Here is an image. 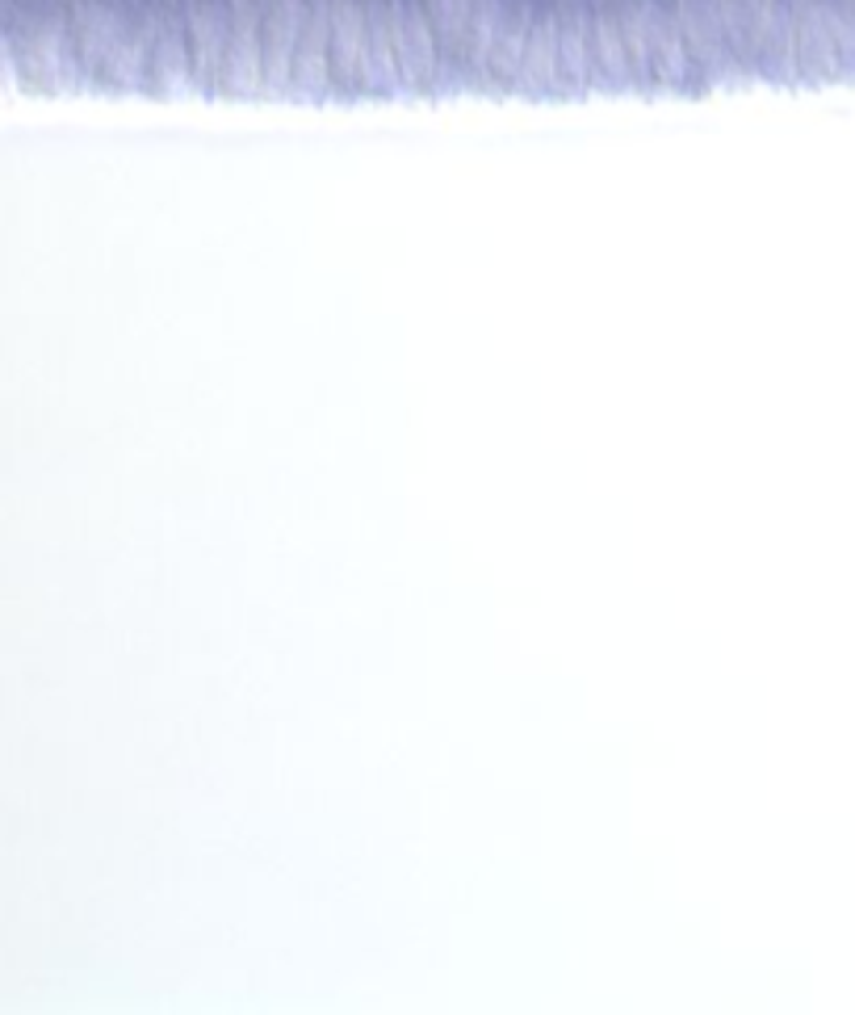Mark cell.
Instances as JSON below:
<instances>
[{"label": "cell", "instance_id": "1", "mask_svg": "<svg viewBox=\"0 0 855 1015\" xmlns=\"http://www.w3.org/2000/svg\"><path fill=\"white\" fill-rule=\"evenodd\" d=\"M13 9H17V0H13Z\"/></svg>", "mask_w": 855, "mask_h": 1015}, {"label": "cell", "instance_id": "2", "mask_svg": "<svg viewBox=\"0 0 855 1015\" xmlns=\"http://www.w3.org/2000/svg\"><path fill=\"white\" fill-rule=\"evenodd\" d=\"M0 9H5V0H0Z\"/></svg>", "mask_w": 855, "mask_h": 1015}]
</instances>
